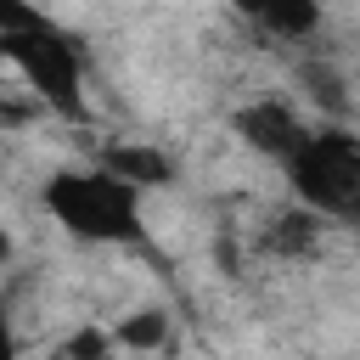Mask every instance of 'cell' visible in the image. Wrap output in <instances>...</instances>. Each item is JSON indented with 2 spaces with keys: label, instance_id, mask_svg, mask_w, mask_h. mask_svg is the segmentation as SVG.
I'll use <instances>...</instances> for the list:
<instances>
[{
  "label": "cell",
  "instance_id": "obj_1",
  "mask_svg": "<svg viewBox=\"0 0 360 360\" xmlns=\"http://www.w3.org/2000/svg\"><path fill=\"white\" fill-rule=\"evenodd\" d=\"M45 214L90 248H141L146 242V219H141V191L124 186L118 174H107L101 163H73L56 169L39 186Z\"/></svg>",
  "mask_w": 360,
  "mask_h": 360
},
{
  "label": "cell",
  "instance_id": "obj_2",
  "mask_svg": "<svg viewBox=\"0 0 360 360\" xmlns=\"http://www.w3.org/2000/svg\"><path fill=\"white\" fill-rule=\"evenodd\" d=\"M281 174L292 202L309 208L321 225H360V135L349 124H309Z\"/></svg>",
  "mask_w": 360,
  "mask_h": 360
},
{
  "label": "cell",
  "instance_id": "obj_3",
  "mask_svg": "<svg viewBox=\"0 0 360 360\" xmlns=\"http://www.w3.org/2000/svg\"><path fill=\"white\" fill-rule=\"evenodd\" d=\"M0 68H11L45 112L73 118V124L84 118V45L62 22L39 17L28 28L0 34Z\"/></svg>",
  "mask_w": 360,
  "mask_h": 360
},
{
  "label": "cell",
  "instance_id": "obj_4",
  "mask_svg": "<svg viewBox=\"0 0 360 360\" xmlns=\"http://www.w3.org/2000/svg\"><path fill=\"white\" fill-rule=\"evenodd\" d=\"M231 135H236L253 158H264V163L287 169V158L304 146L309 124L298 118V107H292V101H281V96H253V101L231 107Z\"/></svg>",
  "mask_w": 360,
  "mask_h": 360
},
{
  "label": "cell",
  "instance_id": "obj_5",
  "mask_svg": "<svg viewBox=\"0 0 360 360\" xmlns=\"http://www.w3.org/2000/svg\"><path fill=\"white\" fill-rule=\"evenodd\" d=\"M264 39H287V45H298V39H309L315 28H321V11H326V0H231Z\"/></svg>",
  "mask_w": 360,
  "mask_h": 360
},
{
  "label": "cell",
  "instance_id": "obj_6",
  "mask_svg": "<svg viewBox=\"0 0 360 360\" xmlns=\"http://www.w3.org/2000/svg\"><path fill=\"white\" fill-rule=\"evenodd\" d=\"M96 163H101L107 174H118L124 186H135V191H163V186L174 180L169 152H163V146H152V141H112Z\"/></svg>",
  "mask_w": 360,
  "mask_h": 360
},
{
  "label": "cell",
  "instance_id": "obj_7",
  "mask_svg": "<svg viewBox=\"0 0 360 360\" xmlns=\"http://www.w3.org/2000/svg\"><path fill=\"white\" fill-rule=\"evenodd\" d=\"M259 248H264L270 259H309V253L321 248V219H315L309 208L287 202L281 214H270V219H264Z\"/></svg>",
  "mask_w": 360,
  "mask_h": 360
},
{
  "label": "cell",
  "instance_id": "obj_8",
  "mask_svg": "<svg viewBox=\"0 0 360 360\" xmlns=\"http://www.w3.org/2000/svg\"><path fill=\"white\" fill-rule=\"evenodd\" d=\"M112 332V349H124V354H135V360H152V354H163V343H169V315L163 309H129L118 326H107Z\"/></svg>",
  "mask_w": 360,
  "mask_h": 360
},
{
  "label": "cell",
  "instance_id": "obj_9",
  "mask_svg": "<svg viewBox=\"0 0 360 360\" xmlns=\"http://www.w3.org/2000/svg\"><path fill=\"white\" fill-rule=\"evenodd\" d=\"M107 354H112V332L107 326H73L51 349V360H107Z\"/></svg>",
  "mask_w": 360,
  "mask_h": 360
},
{
  "label": "cell",
  "instance_id": "obj_10",
  "mask_svg": "<svg viewBox=\"0 0 360 360\" xmlns=\"http://www.w3.org/2000/svg\"><path fill=\"white\" fill-rule=\"evenodd\" d=\"M45 11L34 6V0H0V34H11V28H28V22H39Z\"/></svg>",
  "mask_w": 360,
  "mask_h": 360
},
{
  "label": "cell",
  "instance_id": "obj_11",
  "mask_svg": "<svg viewBox=\"0 0 360 360\" xmlns=\"http://www.w3.org/2000/svg\"><path fill=\"white\" fill-rule=\"evenodd\" d=\"M0 360H22V349H17V332H11V321L0 315Z\"/></svg>",
  "mask_w": 360,
  "mask_h": 360
},
{
  "label": "cell",
  "instance_id": "obj_12",
  "mask_svg": "<svg viewBox=\"0 0 360 360\" xmlns=\"http://www.w3.org/2000/svg\"><path fill=\"white\" fill-rule=\"evenodd\" d=\"M11 253H17V242H11V231H6V225H0V270H6V264H11Z\"/></svg>",
  "mask_w": 360,
  "mask_h": 360
}]
</instances>
